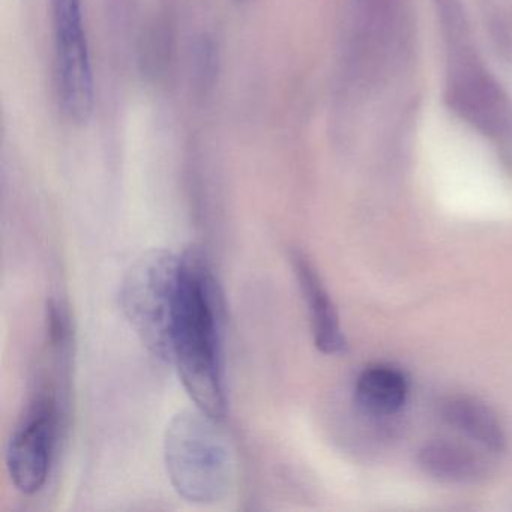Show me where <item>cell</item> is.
I'll use <instances>...</instances> for the list:
<instances>
[{"label":"cell","mask_w":512,"mask_h":512,"mask_svg":"<svg viewBox=\"0 0 512 512\" xmlns=\"http://www.w3.org/2000/svg\"><path fill=\"white\" fill-rule=\"evenodd\" d=\"M172 361L191 400L203 412L226 413L221 298L211 268L196 248L181 256L172 331Z\"/></svg>","instance_id":"6da1fadb"},{"label":"cell","mask_w":512,"mask_h":512,"mask_svg":"<svg viewBox=\"0 0 512 512\" xmlns=\"http://www.w3.org/2000/svg\"><path fill=\"white\" fill-rule=\"evenodd\" d=\"M458 77L452 85L451 98L464 118L469 119L485 136L512 152V106L496 83L478 76Z\"/></svg>","instance_id":"8992f818"},{"label":"cell","mask_w":512,"mask_h":512,"mask_svg":"<svg viewBox=\"0 0 512 512\" xmlns=\"http://www.w3.org/2000/svg\"><path fill=\"white\" fill-rule=\"evenodd\" d=\"M355 397L358 406L365 413L376 416L392 415L406 403V377L388 365L368 367L358 377Z\"/></svg>","instance_id":"ba28073f"},{"label":"cell","mask_w":512,"mask_h":512,"mask_svg":"<svg viewBox=\"0 0 512 512\" xmlns=\"http://www.w3.org/2000/svg\"><path fill=\"white\" fill-rule=\"evenodd\" d=\"M292 265L310 314L311 331L317 349L328 355L344 352L346 340L340 328L337 310L320 280V275L301 251H293Z\"/></svg>","instance_id":"52a82bcc"},{"label":"cell","mask_w":512,"mask_h":512,"mask_svg":"<svg viewBox=\"0 0 512 512\" xmlns=\"http://www.w3.org/2000/svg\"><path fill=\"white\" fill-rule=\"evenodd\" d=\"M215 416L182 410L164 434V463L176 493L197 505L223 502L235 484L232 446Z\"/></svg>","instance_id":"7a4b0ae2"},{"label":"cell","mask_w":512,"mask_h":512,"mask_svg":"<svg viewBox=\"0 0 512 512\" xmlns=\"http://www.w3.org/2000/svg\"><path fill=\"white\" fill-rule=\"evenodd\" d=\"M181 280V256L172 251L143 254L125 275L121 305L143 346L163 361H172V331Z\"/></svg>","instance_id":"3957f363"},{"label":"cell","mask_w":512,"mask_h":512,"mask_svg":"<svg viewBox=\"0 0 512 512\" xmlns=\"http://www.w3.org/2000/svg\"><path fill=\"white\" fill-rule=\"evenodd\" d=\"M59 422L55 388L43 386L35 392L8 442V475L20 493L31 496L46 485L55 460Z\"/></svg>","instance_id":"277c9868"},{"label":"cell","mask_w":512,"mask_h":512,"mask_svg":"<svg viewBox=\"0 0 512 512\" xmlns=\"http://www.w3.org/2000/svg\"><path fill=\"white\" fill-rule=\"evenodd\" d=\"M52 22L62 110L73 121H88L94 109V73L82 0H52Z\"/></svg>","instance_id":"5b68a950"},{"label":"cell","mask_w":512,"mask_h":512,"mask_svg":"<svg viewBox=\"0 0 512 512\" xmlns=\"http://www.w3.org/2000/svg\"><path fill=\"white\" fill-rule=\"evenodd\" d=\"M419 466L425 473L445 482L466 484L484 473V463L464 446L448 442H434L419 452Z\"/></svg>","instance_id":"30bf717a"},{"label":"cell","mask_w":512,"mask_h":512,"mask_svg":"<svg viewBox=\"0 0 512 512\" xmlns=\"http://www.w3.org/2000/svg\"><path fill=\"white\" fill-rule=\"evenodd\" d=\"M443 418L455 430L493 452L505 448L506 437L502 425L490 407L473 398H454L443 407Z\"/></svg>","instance_id":"9c48e42d"}]
</instances>
